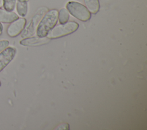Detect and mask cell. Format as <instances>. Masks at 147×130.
<instances>
[{
  "mask_svg": "<svg viewBox=\"0 0 147 130\" xmlns=\"http://www.w3.org/2000/svg\"><path fill=\"white\" fill-rule=\"evenodd\" d=\"M9 45V41L6 40H0V53L3 50H5L6 48H7Z\"/></svg>",
  "mask_w": 147,
  "mask_h": 130,
  "instance_id": "cell-13",
  "label": "cell"
},
{
  "mask_svg": "<svg viewBox=\"0 0 147 130\" xmlns=\"http://www.w3.org/2000/svg\"><path fill=\"white\" fill-rule=\"evenodd\" d=\"M16 4V0H3V7L4 9L13 11Z\"/></svg>",
  "mask_w": 147,
  "mask_h": 130,
  "instance_id": "cell-12",
  "label": "cell"
},
{
  "mask_svg": "<svg viewBox=\"0 0 147 130\" xmlns=\"http://www.w3.org/2000/svg\"><path fill=\"white\" fill-rule=\"evenodd\" d=\"M18 18V15L13 11H7L0 8V22L10 23L14 20Z\"/></svg>",
  "mask_w": 147,
  "mask_h": 130,
  "instance_id": "cell-8",
  "label": "cell"
},
{
  "mask_svg": "<svg viewBox=\"0 0 147 130\" xmlns=\"http://www.w3.org/2000/svg\"><path fill=\"white\" fill-rule=\"evenodd\" d=\"M69 128V125L67 123H63L60 124L56 129H68Z\"/></svg>",
  "mask_w": 147,
  "mask_h": 130,
  "instance_id": "cell-14",
  "label": "cell"
},
{
  "mask_svg": "<svg viewBox=\"0 0 147 130\" xmlns=\"http://www.w3.org/2000/svg\"><path fill=\"white\" fill-rule=\"evenodd\" d=\"M50 40V38L47 37H40L37 36L33 37H27L21 40L20 44L22 46H35L46 44L48 43Z\"/></svg>",
  "mask_w": 147,
  "mask_h": 130,
  "instance_id": "cell-7",
  "label": "cell"
},
{
  "mask_svg": "<svg viewBox=\"0 0 147 130\" xmlns=\"http://www.w3.org/2000/svg\"><path fill=\"white\" fill-rule=\"evenodd\" d=\"M47 11L48 9L45 7H41L37 11L36 14L32 18L29 24L26 27L24 28L21 32L22 33L21 36L22 38H27L33 36L34 34L40 19Z\"/></svg>",
  "mask_w": 147,
  "mask_h": 130,
  "instance_id": "cell-4",
  "label": "cell"
},
{
  "mask_svg": "<svg viewBox=\"0 0 147 130\" xmlns=\"http://www.w3.org/2000/svg\"><path fill=\"white\" fill-rule=\"evenodd\" d=\"M16 54V49L7 47L0 53V72L13 60Z\"/></svg>",
  "mask_w": 147,
  "mask_h": 130,
  "instance_id": "cell-6",
  "label": "cell"
},
{
  "mask_svg": "<svg viewBox=\"0 0 147 130\" xmlns=\"http://www.w3.org/2000/svg\"><path fill=\"white\" fill-rule=\"evenodd\" d=\"M79 27V24L75 21L67 22L54 26L48 33L47 36L50 39L60 38L75 32Z\"/></svg>",
  "mask_w": 147,
  "mask_h": 130,
  "instance_id": "cell-2",
  "label": "cell"
},
{
  "mask_svg": "<svg viewBox=\"0 0 147 130\" xmlns=\"http://www.w3.org/2000/svg\"><path fill=\"white\" fill-rule=\"evenodd\" d=\"M86 7L92 14H96L99 10L100 4L99 0H84Z\"/></svg>",
  "mask_w": 147,
  "mask_h": 130,
  "instance_id": "cell-10",
  "label": "cell"
},
{
  "mask_svg": "<svg viewBox=\"0 0 147 130\" xmlns=\"http://www.w3.org/2000/svg\"><path fill=\"white\" fill-rule=\"evenodd\" d=\"M69 18V13L65 8H61L58 12V19L60 24L66 23Z\"/></svg>",
  "mask_w": 147,
  "mask_h": 130,
  "instance_id": "cell-11",
  "label": "cell"
},
{
  "mask_svg": "<svg viewBox=\"0 0 147 130\" xmlns=\"http://www.w3.org/2000/svg\"><path fill=\"white\" fill-rule=\"evenodd\" d=\"M3 6V0H0V8Z\"/></svg>",
  "mask_w": 147,
  "mask_h": 130,
  "instance_id": "cell-16",
  "label": "cell"
},
{
  "mask_svg": "<svg viewBox=\"0 0 147 130\" xmlns=\"http://www.w3.org/2000/svg\"><path fill=\"white\" fill-rule=\"evenodd\" d=\"M2 30H3V26H2V25L1 24V23L0 22V35L2 34Z\"/></svg>",
  "mask_w": 147,
  "mask_h": 130,
  "instance_id": "cell-15",
  "label": "cell"
},
{
  "mask_svg": "<svg viewBox=\"0 0 147 130\" xmlns=\"http://www.w3.org/2000/svg\"><path fill=\"white\" fill-rule=\"evenodd\" d=\"M26 20L24 18H18L10 23L7 29V34L10 37L18 36L25 27Z\"/></svg>",
  "mask_w": 147,
  "mask_h": 130,
  "instance_id": "cell-5",
  "label": "cell"
},
{
  "mask_svg": "<svg viewBox=\"0 0 147 130\" xmlns=\"http://www.w3.org/2000/svg\"><path fill=\"white\" fill-rule=\"evenodd\" d=\"M58 20V11L52 9L45 13L39 22L37 27L36 33L38 37H46L49 31L56 25Z\"/></svg>",
  "mask_w": 147,
  "mask_h": 130,
  "instance_id": "cell-1",
  "label": "cell"
},
{
  "mask_svg": "<svg viewBox=\"0 0 147 130\" xmlns=\"http://www.w3.org/2000/svg\"><path fill=\"white\" fill-rule=\"evenodd\" d=\"M28 0H16V9L18 15L22 17H25L28 12Z\"/></svg>",
  "mask_w": 147,
  "mask_h": 130,
  "instance_id": "cell-9",
  "label": "cell"
},
{
  "mask_svg": "<svg viewBox=\"0 0 147 130\" xmlns=\"http://www.w3.org/2000/svg\"><path fill=\"white\" fill-rule=\"evenodd\" d=\"M1 86V81H0V86Z\"/></svg>",
  "mask_w": 147,
  "mask_h": 130,
  "instance_id": "cell-17",
  "label": "cell"
},
{
  "mask_svg": "<svg viewBox=\"0 0 147 130\" xmlns=\"http://www.w3.org/2000/svg\"><path fill=\"white\" fill-rule=\"evenodd\" d=\"M68 12L74 17L83 22L88 21L91 14L88 9L82 3L76 1H69L66 4Z\"/></svg>",
  "mask_w": 147,
  "mask_h": 130,
  "instance_id": "cell-3",
  "label": "cell"
}]
</instances>
